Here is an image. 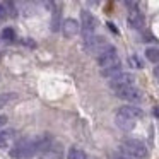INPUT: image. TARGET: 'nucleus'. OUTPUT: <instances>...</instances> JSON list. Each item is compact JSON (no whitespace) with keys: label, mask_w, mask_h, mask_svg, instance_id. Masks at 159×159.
<instances>
[{"label":"nucleus","mask_w":159,"mask_h":159,"mask_svg":"<svg viewBox=\"0 0 159 159\" xmlns=\"http://www.w3.org/2000/svg\"><path fill=\"white\" fill-rule=\"evenodd\" d=\"M120 152H123L125 156L132 159H144L147 156V147L144 145V142L137 140V139H127L121 142Z\"/></svg>","instance_id":"nucleus-1"},{"label":"nucleus","mask_w":159,"mask_h":159,"mask_svg":"<svg viewBox=\"0 0 159 159\" xmlns=\"http://www.w3.org/2000/svg\"><path fill=\"white\" fill-rule=\"evenodd\" d=\"M11 157L14 159H29L36 154V140H29V139H24V140H19L14 147L11 149Z\"/></svg>","instance_id":"nucleus-2"},{"label":"nucleus","mask_w":159,"mask_h":159,"mask_svg":"<svg viewBox=\"0 0 159 159\" xmlns=\"http://www.w3.org/2000/svg\"><path fill=\"white\" fill-rule=\"evenodd\" d=\"M98 58V65L101 67V69H104V67H110L113 65V63H118L120 62V58H118V53H116V48L111 45H108L106 48L103 50V52L99 53V55L96 57Z\"/></svg>","instance_id":"nucleus-3"},{"label":"nucleus","mask_w":159,"mask_h":159,"mask_svg":"<svg viewBox=\"0 0 159 159\" xmlns=\"http://www.w3.org/2000/svg\"><path fill=\"white\" fill-rule=\"evenodd\" d=\"M96 24H98L96 19H94V16L91 14L89 11H82V12H80V26H82V34H84V38L94 34Z\"/></svg>","instance_id":"nucleus-4"},{"label":"nucleus","mask_w":159,"mask_h":159,"mask_svg":"<svg viewBox=\"0 0 159 159\" xmlns=\"http://www.w3.org/2000/svg\"><path fill=\"white\" fill-rule=\"evenodd\" d=\"M115 94H116V98H120V99L132 101V103L140 101V98H142V93L134 86V84H132V86H127V87H121V89H116Z\"/></svg>","instance_id":"nucleus-5"},{"label":"nucleus","mask_w":159,"mask_h":159,"mask_svg":"<svg viewBox=\"0 0 159 159\" xmlns=\"http://www.w3.org/2000/svg\"><path fill=\"white\" fill-rule=\"evenodd\" d=\"M134 75L132 74H125V72H120L118 75L111 77L110 79V87L113 91L116 89H121V87H127V86H132L134 84Z\"/></svg>","instance_id":"nucleus-6"},{"label":"nucleus","mask_w":159,"mask_h":159,"mask_svg":"<svg viewBox=\"0 0 159 159\" xmlns=\"http://www.w3.org/2000/svg\"><path fill=\"white\" fill-rule=\"evenodd\" d=\"M17 16V9L12 0H4L0 2V21H5L9 17H16Z\"/></svg>","instance_id":"nucleus-7"},{"label":"nucleus","mask_w":159,"mask_h":159,"mask_svg":"<svg viewBox=\"0 0 159 159\" xmlns=\"http://www.w3.org/2000/svg\"><path fill=\"white\" fill-rule=\"evenodd\" d=\"M34 140H36V154L38 156H46V152H48L53 139L50 137L48 134H45V135H41V137L34 139Z\"/></svg>","instance_id":"nucleus-8"},{"label":"nucleus","mask_w":159,"mask_h":159,"mask_svg":"<svg viewBox=\"0 0 159 159\" xmlns=\"http://www.w3.org/2000/svg\"><path fill=\"white\" fill-rule=\"evenodd\" d=\"M79 29H80V26L75 19H65L62 24V31L65 34V38H74L79 33Z\"/></svg>","instance_id":"nucleus-9"},{"label":"nucleus","mask_w":159,"mask_h":159,"mask_svg":"<svg viewBox=\"0 0 159 159\" xmlns=\"http://www.w3.org/2000/svg\"><path fill=\"white\" fill-rule=\"evenodd\" d=\"M128 24L134 29H140L144 26V16H142V12L137 7L130 9V12H128Z\"/></svg>","instance_id":"nucleus-10"},{"label":"nucleus","mask_w":159,"mask_h":159,"mask_svg":"<svg viewBox=\"0 0 159 159\" xmlns=\"http://www.w3.org/2000/svg\"><path fill=\"white\" fill-rule=\"evenodd\" d=\"M115 123H116L118 127L121 128V130L130 132V130H134V127H135V123H137V120H134V118H128V116H125V115L116 113V118H115Z\"/></svg>","instance_id":"nucleus-11"},{"label":"nucleus","mask_w":159,"mask_h":159,"mask_svg":"<svg viewBox=\"0 0 159 159\" xmlns=\"http://www.w3.org/2000/svg\"><path fill=\"white\" fill-rule=\"evenodd\" d=\"M116 113L125 115V116H128V118H134V120H139V118L144 116V111H142L139 106H132V104H128V106H121Z\"/></svg>","instance_id":"nucleus-12"},{"label":"nucleus","mask_w":159,"mask_h":159,"mask_svg":"<svg viewBox=\"0 0 159 159\" xmlns=\"http://www.w3.org/2000/svg\"><path fill=\"white\" fill-rule=\"evenodd\" d=\"M120 72H121V62L113 63V65H110V67H104V69H101V75L106 77V79H111V77L118 75Z\"/></svg>","instance_id":"nucleus-13"},{"label":"nucleus","mask_w":159,"mask_h":159,"mask_svg":"<svg viewBox=\"0 0 159 159\" xmlns=\"http://www.w3.org/2000/svg\"><path fill=\"white\" fill-rule=\"evenodd\" d=\"M46 156H48V157H52V159H63V147H62V144L52 142V145H50Z\"/></svg>","instance_id":"nucleus-14"},{"label":"nucleus","mask_w":159,"mask_h":159,"mask_svg":"<svg viewBox=\"0 0 159 159\" xmlns=\"http://www.w3.org/2000/svg\"><path fill=\"white\" fill-rule=\"evenodd\" d=\"M145 58H147L149 62H152V63H157L159 62V48H156V46L147 48L145 50Z\"/></svg>","instance_id":"nucleus-15"},{"label":"nucleus","mask_w":159,"mask_h":159,"mask_svg":"<svg viewBox=\"0 0 159 159\" xmlns=\"http://www.w3.org/2000/svg\"><path fill=\"white\" fill-rule=\"evenodd\" d=\"M67 159H87L86 152L79 147H70L69 154H67Z\"/></svg>","instance_id":"nucleus-16"},{"label":"nucleus","mask_w":159,"mask_h":159,"mask_svg":"<svg viewBox=\"0 0 159 159\" xmlns=\"http://www.w3.org/2000/svg\"><path fill=\"white\" fill-rule=\"evenodd\" d=\"M12 137H14V130L0 132V149H5V147H7Z\"/></svg>","instance_id":"nucleus-17"},{"label":"nucleus","mask_w":159,"mask_h":159,"mask_svg":"<svg viewBox=\"0 0 159 159\" xmlns=\"http://www.w3.org/2000/svg\"><path fill=\"white\" fill-rule=\"evenodd\" d=\"M16 98H17V94H14V93H2L0 94V108L7 106V104L12 103Z\"/></svg>","instance_id":"nucleus-18"},{"label":"nucleus","mask_w":159,"mask_h":159,"mask_svg":"<svg viewBox=\"0 0 159 159\" xmlns=\"http://www.w3.org/2000/svg\"><path fill=\"white\" fill-rule=\"evenodd\" d=\"M0 36H2L4 41L11 43V41H14V39H16V31L12 28H5V29H2V34H0Z\"/></svg>","instance_id":"nucleus-19"},{"label":"nucleus","mask_w":159,"mask_h":159,"mask_svg":"<svg viewBox=\"0 0 159 159\" xmlns=\"http://www.w3.org/2000/svg\"><path fill=\"white\" fill-rule=\"evenodd\" d=\"M38 2L45 9H48V11H53V9H55V0H38Z\"/></svg>","instance_id":"nucleus-20"},{"label":"nucleus","mask_w":159,"mask_h":159,"mask_svg":"<svg viewBox=\"0 0 159 159\" xmlns=\"http://www.w3.org/2000/svg\"><path fill=\"white\" fill-rule=\"evenodd\" d=\"M58 24H60V12L55 11V17L52 21V29L53 31H58Z\"/></svg>","instance_id":"nucleus-21"},{"label":"nucleus","mask_w":159,"mask_h":159,"mask_svg":"<svg viewBox=\"0 0 159 159\" xmlns=\"http://www.w3.org/2000/svg\"><path fill=\"white\" fill-rule=\"evenodd\" d=\"M130 63H132V67H135V69H142V67H144V63L140 62V60H139V57H130Z\"/></svg>","instance_id":"nucleus-22"},{"label":"nucleus","mask_w":159,"mask_h":159,"mask_svg":"<svg viewBox=\"0 0 159 159\" xmlns=\"http://www.w3.org/2000/svg\"><path fill=\"white\" fill-rule=\"evenodd\" d=\"M123 2H125V5H127L128 9H135L137 4H139V0H123Z\"/></svg>","instance_id":"nucleus-23"},{"label":"nucleus","mask_w":159,"mask_h":159,"mask_svg":"<svg viewBox=\"0 0 159 159\" xmlns=\"http://www.w3.org/2000/svg\"><path fill=\"white\" fill-rule=\"evenodd\" d=\"M110 159H132V157H128V156L123 154V152H120V154H113Z\"/></svg>","instance_id":"nucleus-24"},{"label":"nucleus","mask_w":159,"mask_h":159,"mask_svg":"<svg viewBox=\"0 0 159 159\" xmlns=\"http://www.w3.org/2000/svg\"><path fill=\"white\" fill-rule=\"evenodd\" d=\"M7 121H9V118L5 116V115H0V128L5 127V125H7Z\"/></svg>","instance_id":"nucleus-25"},{"label":"nucleus","mask_w":159,"mask_h":159,"mask_svg":"<svg viewBox=\"0 0 159 159\" xmlns=\"http://www.w3.org/2000/svg\"><path fill=\"white\" fill-rule=\"evenodd\" d=\"M152 113H154V116L159 120V104H157V106H154V110H152Z\"/></svg>","instance_id":"nucleus-26"},{"label":"nucleus","mask_w":159,"mask_h":159,"mask_svg":"<svg viewBox=\"0 0 159 159\" xmlns=\"http://www.w3.org/2000/svg\"><path fill=\"white\" fill-rule=\"evenodd\" d=\"M154 75H156V79H157V82H159V65L154 69Z\"/></svg>","instance_id":"nucleus-27"},{"label":"nucleus","mask_w":159,"mask_h":159,"mask_svg":"<svg viewBox=\"0 0 159 159\" xmlns=\"http://www.w3.org/2000/svg\"><path fill=\"white\" fill-rule=\"evenodd\" d=\"M108 28H110V29H111V31H113V33H118V29L115 28V26L111 24V22H108Z\"/></svg>","instance_id":"nucleus-28"},{"label":"nucleus","mask_w":159,"mask_h":159,"mask_svg":"<svg viewBox=\"0 0 159 159\" xmlns=\"http://www.w3.org/2000/svg\"><path fill=\"white\" fill-rule=\"evenodd\" d=\"M89 4L91 5H98V4H99V0H89Z\"/></svg>","instance_id":"nucleus-29"}]
</instances>
